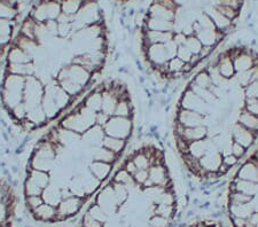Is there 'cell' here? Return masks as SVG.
<instances>
[{"instance_id":"cell-1","label":"cell","mask_w":258,"mask_h":227,"mask_svg":"<svg viewBox=\"0 0 258 227\" xmlns=\"http://www.w3.org/2000/svg\"><path fill=\"white\" fill-rule=\"evenodd\" d=\"M56 142L52 141L47 135L37 141L29 156L27 168L33 170L52 172L56 168Z\"/></svg>"},{"instance_id":"cell-2","label":"cell","mask_w":258,"mask_h":227,"mask_svg":"<svg viewBox=\"0 0 258 227\" xmlns=\"http://www.w3.org/2000/svg\"><path fill=\"white\" fill-rule=\"evenodd\" d=\"M57 124L67 130L74 131L82 135L97 124V113L82 103L69 113L62 115Z\"/></svg>"},{"instance_id":"cell-3","label":"cell","mask_w":258,"mask_h":227,"mask_svg":"<svg viewBox=\"0 0 258 227\" xmlns=\"http://www.w3.org/2000/svg\"><path fill=\"white\" fill-rule=\"evenodd\" d=\"M15 194L6 181L0 179V227H13Z\"/></svg>"},{"instance_id":"cell-4","label":"cell","mask_w":258,"mask_h":227,"mask_svg":"<svg viewBox=\"0 0 258 227\" xmlns=\"http://www.w3.org/2000/svg\"><path fill=\"white\" fill-rule=\"evenodd\" d=\"M54 78H55L56 82L68 80L84 89H87V86L92 85L91 84V82H92V73L87 71L82 65L73 63V62L62 65Z\"/></svg>"},{"instance_id":"cell-5","label":"cell","mask_w":258,"mask_h":227,"mask_svg":"<svg viewBox=\"0 0 258 227\" xmlns=\"http://www.w3.org/2000/svg\"><path fill=\"white\" fill-rule=\"evenodd\" d=\"M136 130V123L130 117L110 116L103 126L106 135L123 140H130Z\"/></svg>"},{"instance_id":"cell-6","label":"cell","mask_w":258,"mask_h":227,"mask_svg":"<svg viewBox=\"0 0 258 227\" xmlns=\"http://www.w3.org/2000/svg\"><path fill=\"white\" fill-rule=\"evenodd\" d=\"M45 94V85L37 76L26 78V86L23 91V102L28 110L41 105Z\"/></svg>"},{"instance_id":"cell-7","label":"cell","mask_w":258,"mask_h":227,"mask_svg":"<svg viewBox=\"0 0 258 227\" xmlns=\"http://www.w3.org/2000/svg\"><path fill=\"white\" fill-rule=\"evenodd\" d=\"M178 107L197 111V113L205 115V116L212 114V107L208 105L206 101H203L198 94H195L188 88V85H187V88L180 94V98H179L178 101Z\"/></svg>"},{"instance_id":"cell-8","label":"cell","mask_w":258,"mask_h":227,"mask_svg":"<svg viewBox=\"0 0 258 227\" xmlns=\"http://www.w3.org/2000/svg\"><path fill=\"white\" fill-rule=\"evenodd\" d=\"M230 133L232 135L233 141L241 144V146L247 148V149H250L258 138L256 133H253L252 131L241 125L239 122L232 124L230 127Z\"/></svg>"},{"instance_id":"cell-9","label":"cell","mask_w":258,"mask_h":227,"mask_svg":"<svg viewBox=\"0 0 258 227\" xmlns=\"http://www.w3.org/2000/svg\"><path fill=\"white\" fill-rule=\"evenodd\" d=\"M173 121H176L178 124H180V125L184 127H195L206 125L205 115L197 113V111L193 110L180 108V107L178 106L176 110V116H174Z\"/></svg>"},{"instance_id":"cell-10","label":"cell","mask_w":258,"mask_h":227,"mask_svg":"<svg viewBox=\"0 0 258 227\" xmlns=\"http://www.w3.org/2000/svg\"><path fill=\"white\" fill-rule=\"evenodd\" d=\"M149 179L155 186H162V187H171L172 178L170 175V170L165 163H156L153 164L148 169Z\"/></svg>"},{"instance_id":"cell-11","label":"cell","mask_w":258,"mask_h":227,"mask_svg":"<svg viewBox=\"0 0 258 227\" xmlns=\"http://www.w3.org/2000/svg\"><path fill=\"white\" fill-rule=\"evenodd\" d=\"M202 11L205 12L207 15H209L212 22L215 23L216 29L218 31L224 32L225 35L230 34V31H232L234 29V24L231 20H228L226 16H224L216 8L215 6H212L211 4H207V5L203 6Z\"/></svg>"},{"instance_id":"cell-12","label":"cell","mask_w":258,"mask_h":227,"mask_svg":"<svg viewBox=\"0 0 258 227\" xmlns=\"http://www.w3.org/2000/svg\"><path fill=\"white\" fill-rule=\"evenodd\" d=\"M212 152H219L217 146L211 138H206L198 141H193L188 144V154L194 159L200 160L203 156Z\"/></svg>"},{"instance_id":"cell-13","label":"cell","mask_w":258,"mask_h":227,"mask_svg":"<svg viewBox=\"0 0 258 227\" xmlns=\"http://www.w3.org/2000/svg\"><path fill=\"white\" fill-rule=\"evenodd\" d=\"M114 167L115 165L113 164L100 162V161H90L87 163V170L99 181H101L102 184H105L109 180L111 173L114 171Z\"/></svg>"},{"instance_id":"cell-14","label":"cell","mask_w":258,"mask_h":227,"mask_svg":"<svg viewBox=\"0 0 258 227\" xmlns=\"http://www.w3.org/2000/svg\"><path fill=\"white\" fill-rule=\"evenodd\" d=\"M200 167H201V173L200 177L205 176V173L208 172H218L220 165L223 163V155L220 152H212L209 153L199 160Z\"/></svg>"},{"instance_id":"cell-15","label":"cell","mask_w":258,"mask_h":227,"mask_svg":"<svg viewBox=\"0 0 258 227\" xmlns=\"http://www.w3.org/2000/svg\"><path fill=\"white\" fill-rule=\"evenodd\" d=\"M105 135L106 134L105 131H103V127L95 124L94 126H92L91 129L87 130L85 133L82 134V146L87 148L101 146Z\"/></svg>"},{"instance_id":"cell-16","label":"cell","mask_w":258,"mask_h":227,"mask_svg":"<svg viewBox=\"0 0 258 227\" xmlns=\"http://www.w3.org/2000/svg\"><path fill=\"white\" fill-rule=\"evenodd\" d=\"M235 178L258 183V167L255 160L249 158L238 167Z\"/></svg>"},{"instance_id":"cell-17","label":"cell","mask_w":258,"mask_h":227,"mask_svg":"<svg viewBox=\"0 0 258 227\" xmlns=\"http://www.w3.org/2000/svg\"><path fill=\"white\" fill-rule=\"evenodd\" d=\"M4 72L13 73V75H19L23 77L36 76L37 64L35 63V61L28 62V63H7L5 61Z\"/></svg>"},{"instance_id":"cell-18","label":"cell","mask_w":258,"mask_h":227,"mask_svg":"<svg viewBox=\"0 0 258 227\" xmlns=\"http://www.w3.org/2000/svg\"><path fill=\"white\" fill-rule=\"evenodd\" d=\"M217 54L218 61L216 65H217L219 72L222 73V76L224 78H226L227 81L232 80V78L236 75V71L230 53H228V51H222L217 53Z\"/></svg>"},{"instance_id":"cell-19","label":"cell","mask_w":258,"mask_h":227,"mask_svg":"<svg viewBox=\"0 0 258 227\" xmlns=\"http://www.w3.org/2000/svg\"><path fill=\"white\" fill-rule=\"evenodd\" d=\"M102 90H103V84L95 86L92 90H90L89 92L86 93L84 98V101H83V105L87 108L95 111V113H99V111L102 110Z\"/></svg>"},{"instance_id":"cell-20","label":"cell","mask_w":258,"mask_h":227,"mask_svg":"<svg viewBox=\"0 0 258 227\" xmlns=\"http://www.w3.org/2000/svg\"><path fill=\"white\" fill-rule=\"evenodd\" d=\"M41 200H43V204H47L52 208L55 209L59 206L62 201V192L61 188L56 184H54L51 181L46 188L44 189L43 193H41Z\"/></svg>"},{"instance_id":"cell-21","label":"cell","mask_w":258,"mask_h":227,"mask_svg":"<svg viewBox=\"0 0 258 227\" xmlns=\"http://www.w3.org/2000/svg\"><path fill=\"white\" fill-rule=\"evenodd\" d=\"M24 179L31 181L33 185H36L37 187L41 189V191H44V189L46 188L49 184H51L52 177L49 172L33 170V169L27 168Z\"/></svg>"},{"instance_id":"cell-22","label":"cell","mask_w":258,"mask_h":227,"mask_svg":"<svg viewBox=\"0 0 258 227\" xmlns=\"http://www.w3.org/2000/svg\"><path fill=\"white\" fill-rule=\"evenodd\" d=\"M143 32V46L152 44H166L168 41L173 39V32L163 31H152L144 30Z\"/></svg>"},{"instance_id":"cell-23","label":"cell","mask_w":258,"mask_h":227,"mask_svg":"<svg viewBox=\"0 0 258 227\" xmlns=\"http://www.w3.org/2000/svg\"><path fill=\"white\" fill-rule=\"evenodd\" d=\"M135 115H136V105L133 103L132 98L128 96L127 93L119 99L113 116L133 118L135 117Z\"/></svg>"},{"instance_id":"cell-24","label":"cell","mask_w":258,"mask_h":227,"mask_svg":"<svg viewBox=\"0 0 258 227\" xmlns=\"http://www.w3.org/2000/svg\"><path fill=\"white\" fill-rule=\"evenodd\" d=\"M141 31L144 30H152V31H163V32H169V31H174V22L171 21H166L163 19H157V18H152V16L147 15V20H146L145 26L143 29H140Z\"/></svg>"},{"instance_id":"cell-25","label":"cell","mask_w":258,"mask_h":227,"mask_svg":"<svg viewBox=\"0 0 258 227\" xmlns=\"http://www.w3.org/2000/svg\"><path fill=\"white\" fill-rule=\"evenodd\" d=\"M228 187H230V191L241 192L252 197L258 194V183H252V181L242 180L239 178H232Z\"/></svg>"},{"instance_id":"cell-26","label":"cell","mask_w":258,"mask_h":227,"mask_svg":"<svg viewBox=\"0 0 258 227\" xmlns=\"http://www.w3.org/2000/svg\"><path fill=\"white\" fill-rule=\"evenodd\" d=\"M5 61L7 63H28V62L33 61V57L12 43L7 49Z\"/></svg>"},{"instance_id":"cell-27","label":"cell","mask_w":258,"mask_h":227,"mask_svg":"<svg viewBox=\"0 0 258 227\" xmlns=\"http://www.w3.org/2000/svg\"><path fill=\"white\" fill-rule=\"evenodd\" d=\"M147 15L152 16V18L171 21V22H174V21H176V12L172 10H169V8H166L156 3H153L152 5L148 7Z\"/></svg>"},{"instance_id":"cell-28","label":"cell","mask_w":258,"mask_h":227,"mask_svg":"<svg viewBox=\"0 0 258 227\" xmlns=\"http://www.w3.org/2000/svg\"><path fill=\"white\" fill-rule=\"evenodd\" d=\"M41 108H43L45 115H46L48 121L52 122L55 118H59L62 113L60 107L56 105V102L53 100V98L49 94L45 93L43 101H41Z\"/></svg>"},{"instance_id":"cell-29","label":"cell","mask_w":258,"mask_h":227,"mask_svg":"<svg viewBox=\"0 0 258 227\" xmlns=\"http://www.w3.org/2000/svg\"><path fill=\"white\" fill-rule=\"evenodd\" d=\"M101 146H103L105 148H107V149H109L111 152H114L115 154L120 156L126 150L127 140H123V139L109 137V135H105Z\"/></svg>"},{"instance_id":"cell-30","label":"cell","mask_w":258,"mask_h":227,"mask_svg":"<svg viewBox=\"0 0 258 227\" xmlns=\"http://www.w3.org/2000/svg\"><path fill=\"white\" fill-rule=\"evenodd\" d=\"M236 122H239L241 125L247 127L248 130L252 131L258 137V116H256V115H252L250 113H248L245 109L241 108L239 110L238 121Z\"/></svg>"},{"instance_id":"cell-31","label":"cell","mask_w":258,"mask_h":227,"mask_svg":"<svg viewBox=\"0 0 258 227\" xmlns=\"http://www.w3.org/2000/svg\"><path fill=\"white\" fill-rule=\"evenodd\" d=\"M27 118L29 119V121L35 124L38 129H41V127L46 126L49 123L47 116L45 115L43 108H41V105L38 107H35V108H32V109H29Z\"/></svg>"},{"instance_id":"cell-32","label":"cell","mask_w":258,"mask_h":227,"mask_svg":"<svg viewBox=\"0 0 258 227\" xmlns=\"http://www.w3.org/2000/svg\"><path fill=\"white\" fill-rule=\"evenodd\" d=\"M36 27H37L36 21L33 20L31 16L28 15L23 19V21L20 24L19 34L27 37V38L36 40Z\"/></svg>"},{"instance_id":"cell-33","label":"cell","mask_w":258,"mask_h":227,"mask_svg":"<svg viewBox=\"0 0 258 227\" xmlns=\"http://www.w3.org/2000/svg\"><path fill=\"white\" fill-rule=\"evenodd\" d=\"M111 180L115 181V183L125 185L128 188H133V187H136V186H139L136 184L135 179H133V176L130 175V173H128L125 169H123V168L118 169V170L114 173Z\"/></svg>"},{"instance_id":"cell-34","label":"cell","mask_w":258,"mask_h":227,"mask_svg":"<svg viewBox=\"0 0 258 227\" xmlns=\"http://www.w3.org/2000/svg\"><path fill=\"white\" fill-rule=\"evenodd\" d=\"M8 116H10L11 121L14 124H20L22 121L27 118L28 116V108L27 106L24 105V102L20 103L15 107V108L12 109L10 113H7Z\"/></svg>"},{"instance_id":"cell-35","label":"cell","mask_w":258,"mask_h":227,"mask_svg":"<svg viewBox=\"0 0 258 227\" xmlns=\"http://www.w3.org/2000/svg\"><path fill=\"white\" fill-rule=\"evenodd\" d=\"M190 82L194 83L195 85H198L202 89H210L212 86L210 76H209V73H208L206 69H201L200 71L195 73L194 77L192 78V81H190Z\"/></svg>"},{"instance_id":"cell-36","label":"cell","mask_w":258,"mask_h":227,"mask_svg":"<svg viewBox=\"0 0 258 227\" xmlns=\"http://www.w3.org/2000/svg\"><path fill=\"white\" fill-rule=\"evenodd\" d=\"M185 46L188 48L189 51L192 52L194 55H199L200 53H201V49L203 47V45H202V43H201V41H200V39L198 38L197 36L192 35V36L187 37Z\"/></svg>"},{"instance_id":"cell-37","label":"cell","mask_w":258,"mask_h":227,"mask_svg":"<svg viewBox=\"0 0 258 227\" xmlns=\"http://www.w3.org/2000/svg\"><path fill=\"white\" fill-rule=\"evenodd\" d=\"M197 22L199 23V26L201 27V30H217L210 16L207 15L203 11L199 14Z\"/></svg>"},{"instance_id":"cell-38","label":"cell","mask_w":258,"mask_h":227,"mask_svg":"<svg viewBox=\"0 0 258 227\" xmlns=\"http://www.w3.org/2000/svg\"><path fill=\"white\" fill-rule=\"evenodd\" d=\"M217 10L222 13L224 16H226L228 20H231L233 24H235V21L236 19L239 18L240 15V12L234 10V8H231V7H227V6H224V5H217L215 6Z\"/></svg>"},{"instance_id":"cell-39","label":"cell","mask_w":258,"mask_h":227,"mask_svg":"<svg viewBox=\"0 0 258 227\" xmlns=\"http://www.w3.org/2000/svg\"><path fill=\"white\" fill-rule=\"evenodd\" d=\"M243 109H245L248 113L258 116V99L255 98H244L243 101Z\"/></svg>"},{"instance_id":"cell-40","label":"cell","mask_w":258,"mask_h":227,"mask_svg":"<svg viewBox=\"0 0 258 227\" xmlns=\"http://www.w3.org/2000/svg\"><path fill=\"white\" fill-rule=\"evenodd\" d=\"M194 54L192 52L187 48L185 45H181V46L178 47V52H177V57H179L181 61H184L185 63H189L192 61Z\"/></svg>"},{"instance_id":"cell-41","label":"cell","mask_w":258,"mask_h":227,"mask_svg":"<svg viewBox=\"0 0 258 227\" xmlns=\"http://www.w3.org/2000/svg\"><path fill=\"white\" fill-rule=\"evenodd\" d=\"M45 29H46L47 34L53 37V38H57V32H59V23L56 20H48L44 23Z\"/></svg>"},{"instance_id":"cell-42","label":"cell","mask_w":258,"mask_h":227,"mask_svg":"<svg viewBox=\"0 0 258 227\" xmlns=\"http://www.w3.org/2000/svg\"><path fill=\"white\" fill-rule=\"evenodd\" d=\"M243 93H244V98L258 99V81L250 83L247 88H244Z\"/></svg>"},{"instance_id":"cell-43","label":"cell","mask_w":258,"mask_h":227,"mask_svg":"<svg viewBox=\"0 0 258 227\" xmlns=\"http://www.w3.org/2000/svg\"><path fill=\"white\" fill-rule=\"evenodd\" d=\"M231 153L235 156V158H238L239 160H242L245 156V154L248 153V149L247 148H244L243 146H241V144L233 141Z\"/></svg>"},{"instance_id":"cell-44","label":"cell","mask_w":258,"mask_h":227,"mask_svg":"<svg viewBox=\"0 0 258 227\" xmlns=\"http://www.w3.org/2000/svg\"><path fill=\"white\" fill-rule=\"evenodd\" d=\"M149 178L148 170H137V172L133 175V179H135L136 184L143 187V185L146 183V180Z\"/></svg>"},{"instance_id":"cell-45","label":"cell","mask_w":258,"mask_h":227,"mask_svg":"<svg viewBox=\"0 0 258 227\" xmlns=\"http://www.w3.org/2000/svg\"><path fill=\"white\" fill-rule=\"evenodd\" d=\"M164 46H165L166 53H168V56H169L170 60L177 56V52H178V47L179 46H178L176 43H174L173 40L168 41V43L164 44Z\"/></svg>"},{"instance_id":"cell-46","label":"cell","mask_w":258,"mask_h":227,"mask_svg":"<svg viewBox=\"0 0 258 227\" xmlns=\"http://www.w3.org/2000/svg\"><path fill=\"white\" fill-rule=\"evenodd\" d=\"M239 162H240V160L238 158H235V156L233 154H228V155L223 156V163L230 169L238 167Z\"/></svg>"},{"instance_id":"cell-47","label":"cell","mask_w":258,"mask_h":227,"mask_svg":"<svg viewBox=\"0 0 258 227\" xmlns=\"http://www.w3.org/2000/svg\"><path fill=\"white\" fill-rule=\"evenodd\" d=\"M122 168L125 169V170L132 176L135 175L137 170H138V168L136 167V164H135V162H133V160L131 158L125 159V161H124V163L122 165Z\"/></svg>"},{"instance_id":"cell-48","label":"cell","mask_w":258,"mask_h":227,"mask_svg":"<svg viewBox=\"0 0 258 227\" xmlns=\"http://www.w3.org/2000/svg\"><path fill=\"white\" fill-rule=\"evenodd\" d=\"M215 49H216V48H214V47L203 46L202 49H201V53H200V54H199L200 57H201V60L205 61V60H207V59H209V57H210L212 54H214Z\"/></svg>"},{"instance_id":"cell-49","label":"cell","mask_w":258,"mask_h":227,"mask_svg":"<svg viewBox=\"0 0 258 227\" xmlns=\"http://www.w3.org/2000/svg\"><path fill=\"white\" fill-rule=\"evenodd\" d=\"M186 39H187V36L185 34H182V32H173V39L172 40L178 45V46L185 45Z\"/></svg>"},{"instance_id":"cell-50","label":"cell","mask_w":258,"mask_h":227,"mask_svg":"<svg viewBox=\"0 0 258 227\" xmlns=\"http://www.w3.org/2000/svg\"><path fill=\"white\" fill-rule=\"evenodd\" d=\"M110 116H108L107 114L103 113V111H99L97 113V125L100 126H105V124L108 122V119H109Z\"/></svg>"},{"instance_id":"cell-51","label":"cell","mask_w":258,"mask_h":227,"mask_svg":"<svg viewBox=\"0 0 258 227\" xmlns=\"http://www.w3.org/2000/svg\"><path fill=\"white\" fill-rule=\"evenodd\" d=\"M173 3L178 7H186L190 3V0H173Z\"/></svg>"},{"instance_id":"cell-52","label":"cell","mask_w":258,"mask_h":227,"mask_svg":"<svg viewBox=\"0 0 258 227\" xmlns=\"http://www.w3.org/2000/svg\"><path fill=\"white\" fill-rule=\"evenodd\" d=\"M128 2H130V0H128Z\"/></svg>"}]
</instances>
